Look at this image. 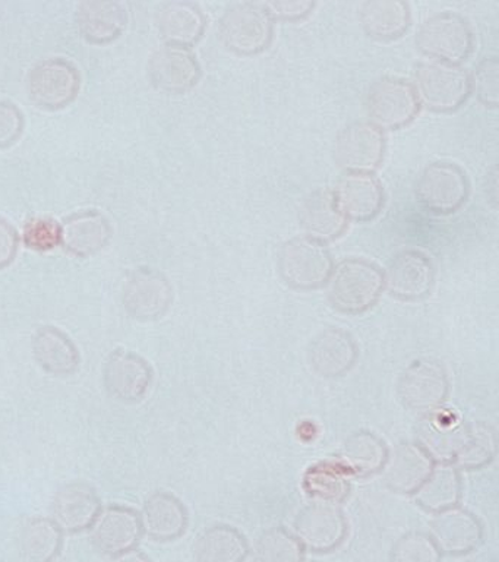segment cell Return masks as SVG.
<instances>
[{"label": "cell", "mask_w": 499, "mask_h": 562, "mask_svg": "<svg viewBox=\"0 0 499 562\" xmlns=\"http://www.w3.org/2000/svg\"><path fill=\"white\" fill-rule=\"evenodd\" d=\"M327 297L337 312L361 315L374 307L384 292V276L378 266L362 258H348L332 268Z\"/></svg>", "instance_id": "obj_1"}, {"label": "cell", "mask_w": 499, "mask_h": 562, "mask_svg": "<svg viewBox=\"0 0 499 562\" xmlns=\"http://www.w3.org/2000/svg\"><path fill=\"white\" fill-rule=\"evenodd\" d=\"M277 268L280 277L288 288L310 292L327 284L334 262L326 245L300 236L282 246Z\"/></svg>", "instance_id": "obj_2"}, {"label": "cell", "mask_w": 499, "mask_h": 562, "mask_svg": "<svg viewBox=\"0 0 499 562\" xmlns=\"http://www.w3.org/2000/svg\"><path fill=\"white\" fill-rule=\"evenodd\" d=\"M218 37L235 55H260L273 43L274 21L262 3H238L218 22Z\"/></svg>", "instance_id": "obj_3"}, {"label": "cell", "mask_w": 499, "mask_h": 562, "mask_svg": "<svg viewBox=\"0 0 499 562\" xmlns=\"http://www.w3.org/2000/svg\"><path fill=\"white\" fill-rule=\"evenodd\" d=\"M416 94L432 112H455L472 94L470 74L460 65L424 61L416 69Z\"/></svg>", "instance_id": "obj_4"}, {"label": "cell", "mask_w": 499, "mask_h": 562, "mask_svg": "<svg viewBox=\"0 0 499 562\" xmlns=\"http://www.w3.org/2000/svg\"><path fill=\"white\" fill-rule=\"evenodd\" d=\"M416 46L433 61L460 65L470 57L475 37L470 24L458 13L441 12L420 25Z\"/></svg>", "instance_id": "obj_5"}, {"label": "cell", "mask_w": 499, "mask_h": 562, "mask_svg": "<svg viewBox=\"0 0 499 562\" xmlns=\"http://www.w3.org/2000/svg\"><path fill=\"white\" fill-rule=\"evenodd\" d=\"M397 394L402 406L415 415H436L450 395L449 373L436 360H415L398 378Z\"/></svg>", "instance_id": "obj_6"}, {"label": "cell", "mask_w": 499, "mask_h": 562, "mask_svg": "<svg viewBox=\"0 0 499 562\" xmlns=\"http://www.w3.org/2000/svg\"><path fill=\"white\" fill-rule=\"evenodd\" d=\"M27 90L36 108L58 112L77 99L81 90L80 69L64 57L38 61L30 70Z\"/></svg>", "instance_id": "obj_7"}, {"label": "cell", "mask_w": 499, "mask_h": 562, "mask_svg": "<svg viewBox=\"0 0 499 562\" xmlns=\"http://www.w3.org/2000/svg\"><path fill=\"white\" fill-rule=\"evenodd\" d=\"M366 110L372 125L378 130H401L418 116L420 101L410 82L385 77L372 83L367 91Z\"/></svg>", "instance_id": "obj_8"}, {"label": "cell", "mask_w": 499, "mask_h": 562, "mask_svg": "<svg viewBox=\"0 0 499 562\" xmlns=\"http://www.w3.org/2000/svg\"><path fill=\"white\" fill-rule=\"evenodd\" d=\"M470 184L462 167L436 161L424 167L416 183V198L429 213L449 215L466 204Z\"/></svg>", "instance_id": "obj_9"}, {"label": "cell", "mask_w": 499, "mask_h": 562, "mask_svg": "<svg viewBox=\"0 0 499 562\" xmlns=\"http://www.w3.org/2000/svg\"><path fill=\"white\" fill-rule=\"evenodd\" d=\"M122 302L131 318L151 323L168 314L173 302V288L163 272L138 267L126 276Z\"/></svg>", "instance_id": "obj_10"}, {"label": "cell", "mask_w": 499, "mask_h": 562, "mask_svg": "<svg viewBox=\"0 0 499 562\" xmlns=\"http://www.w3.org/2000/svg\"><path fill=\"white\" fill-rule=\"evenodd\" d=\"M293 527L302 547L314 553L336 551L349 533L348 520L339 505L321 501L305 505L297 513Z\"/></svg>", "instance_id": "obj_11"}, {"label": "cell", "mask_w": 499, "mask_h": 562, "mask_svg": "<svg viewBox=\"0 0 499 562\" xmlns=\"http://www.w3.org/2000/svg\"><path fill=\"white\" fill-rule=\"evenodd\" d=\"M384 156V132L371 122L353 123L336 138L334 161L345 173L372 175Z\"/></svg>", "instance_id": "obj_12"}, {"label": "cell", "mask_w": 499, "mask_h": 562, "mask_svg": "<svg viewBox=\"0 0 499 562\" xmlns=\"http://www.w3.org/2000/svg\"><path fill=\"white\" fill-rule=\"evenodd\" d=\"M141 517L125 505L102 508L90 527V539L100 555L115 558L137 549L143 539Z\"/></svg>", "instance_id": "obj_13"}, {"label": "cell", "mask_w": 499, "mask_h": 562, "mask_svg": "<svg viewBox=\"0 0 499 562\" xmlns=\"http://www.w3.org/2000/svg\"><path fill=\"white\" fill-rule=\"evenodd\" d=\"M384 290L402 302H418L429 296L435 283V268L420 250H402L383 272Z\"/></svg>", "instance_id": "obj_14"}, {"label": "cell", "mask_w": 499, "mask_h": 562, "mask_svg": "<svg viewBox=\"0 0 499 562\" xmlns=\"http://www.w3.org/2000/svg\"><path fill=\"white\" fill-rule=\"evenodd\" d=\"M147 74L157 90L179 95L199 83L201 66L191 48L165 44L148 59Z\"/></svg>", "instance_id": "obj_15"}, {"label": "cell", "mask_w": 499, "mask_h": 562, "mask_svg": "<svg viewBox=\"0 0 499 562\" xmlns=\"http://www.w3.org/2000/svg\"><path fill=\"white\" fill-rule=\"evenodd\" d=\"M107 394L116 402H141L152 382V368L143 356L128 350H115L106 360L103 371Z\"/></svg>", "instance_id": "obj_16"}, {"label": "cell", "mask_w": 499, "mask_h": 562, "mask_svg": "<svg viewBox=\"0 0 499 562\" xmlns=\"http://www.w3.org/2000/svg\"><path fill=\"white\" fill-rule=\"evenodd\" d=\"M484 525L466 508L454 507L435 514L431 521V538L441 553L464 557L484 542Z\"/></svg>", "instance_id": "obj_17"}, {"label": "cell", "mask_w": 499, "mask_h": 562, "mask_svg": "<svg viewBox=\"0 0 499 562\" xmlns=\"http://www.w3.org/2000/svg\"><path fill=\"white\" fill-rule=\"evenodd\" d=\"M112 235L111 222L99 210L78 211L60 224V245L77 258L94 257L106 248Z\"/></svg>", "instance_id": "obj_18"}, {"label": "cell", "mask_w": 499, "mask_h": 562, "mask_svg": "<svg viewBox=\"0 0 499 562\" xmlns=\"http://www.w3.org/2000/svg\"><path fill=\"white\" fill-rule=\"evenodd\" d=\"M432 457L418 442L398 443L388 451L383 469L385 485L389 491L400 495H415L432 472Z\"/></svg>", "instance_id": "obj_19"}, {"label": "cell", "mask_w": 499, "mask_h": 562, "mask_svg": "<svg viewBox=\"0 0 499 562\" xmlns=\"http://www.w3.org/2000/svg\"><path fill=\"white\" fill-rule=\"evenodd\" d=\"M102 501L98 491L86 482H71L56 492L52 513L60 530L68 533H81L90 530L95 518L102 512Z\"/></svg>", "instance_id": "obj_20"}, {"label": "cell", "mask_w": 499, "mask_h": 562, "mask_svg": "<svg viewBox=\"0 0 499 562\" xmlns=\"http://www.w3.org/2000/svg\"><path fill=\"white\" fill-rule=\"evenodd\" d=\"M77 25L82 37L95 46L116 42L129 24L125 3L115 0H86L78 3Z\"/></svg>", "instance_id": "obj_21"}, {"label": "cell", "mask_w": 499, "mask_h": 562, "mask_svg": "<svg viewBox=\"0 0 499 562\" xmlns=\"http://www.w3.org/2000/svg\"><path fill=\"white\" fill-rule=\"evenodd\" d=\"M359 349L354 338L340 328H326L309 346V363L322 378L345 375L356 363Z\"/></svg>", "instance_id": "obj_22"}, {"label": "cell", "mask_w": 499, "mask_h": 562, "mask_svg": "<svg viewBox=\"0 0 499 562\" xmlns=\"http://www.w3.org/2000/svg\"><path fill=\"white\" fill-rule=\"evenodd\" d=\"M332 193L344 217L353 222H371L383 211L384 188L374 175L348 173Z\"/></svg>", "instance_id": "obj_23"}, {"label": "cell", "mask_w": 499, "mask_h": 562, "mask_svg": "<svg viewBox=\"0 0 499 562\" xmlns=\"http://www.w3.org/2000/svg\"><path fill=\"white\" fill-rule=\"evenodd\" d=\"M144 533L155 542H173L185 535L190 516L182 501L170 494L159 491L148 496L141 513Z\"/></svg>", "instance_id": "obj_24"}, {"label": "cell", "mask_w": 499, "mask_h": 562, "mask_svg": "<svg viewBox=\"0 0 499 562\" xmlns=\"http://www.w3.org/2000/svg\"><path fill=\"white\" fill-rule=\"evenodd\" d=\"M299 222L306 237L326 245L343 235L349 220L337 204L334 193L319 189L300 205Z\"/></svg>", "instance_id": "obj_25"}, {"label": "cell", "mask_w": 499, "mask_h": 562, "mask_svg": "<svg viewBox=\"0 0 499 562\" xmlns=\"http://www.w3.org/2000/svg\"><path fill=\"white\" fill-rule=\"evenodd\" d=\"M157 29L169 46L191 48L203 38L207 18L195 3L178 0L160 8Z\"/></svg>", "instance_id": "obj_26"}, {"label": "cell", "mask_w": 499, "mask_h": 562, "mask_svg": "<svg viewBox=\"0 0 499 562\" xmlns=\"http://www.w3.org/2000/svg\"><path fill=\"white\" fill-rule=\"evenodd\" d=\"M497 430L486 422L462 424L455 435L451 463L463 470H480L497 457Z\"/></svg>", "instance_id": "obj_27"}, {"label": "cell", "mask_w": 499, "mask_h": 562, "mask_svg": "<svg viewBox=\"0 0 499 562\" xmlns=\"http://www.w3.org/2000/svg\"><path fill=\"white\" fill-rule=\"evenodd\" d=\"M33 355L42 369L55 376L72 375L81 363L76 342L54 325L38 328L34 333Z\"/></svg>", "instance_id": "obj_28"}, {"label": "cell", "mask_w": 499, "mask_h": 562, "mask_svg": "<svg viewBox=\"0 0 499 562\" xmlns=\"http://www.w3.org/2000/svg\"><path fill=\"white\" fill-rule=\"evenodd\" d=\"M359 22L371 38L393 42L409 31V4L400 0H367L359 8Z\"/></svg>", "instance_id": "obj_29"}, {"label": "cell", "mask_w": 499, "mask_h": 562, "mask_svg": "<svg viewBox=\"0 0 499 562\" xmlns=\"http://www.w3.org/2000/svg\"><path fill=\"white\" fill-rule=\"evenodd\" d=\"M463 482L453 463H435L427 481L415 492L416 504L427 513L435 514L458 507Z\"/></svg>", "instance_id": "obj_30"}, {"label": "cell", "mask_w": 499, "mask_h": 562, "mask_svg": "<svg viewBox=\"0 0 499 562\" xmlns=\"http://www.w3.org/2000/svg\"><path fill=\"white\" fill-rule=\"evenodd\" d=\"M387 443L370 430H358L341 447L340 463L352 476L371 477L383 472L388 457Z\"/></svg>", "instance_id": "obj_31"}, {"label": "cell", "mask_w": 499, "mask_h": 562, "mask_svg": "<svg viewBox=\"0 0 499 562\" xmlns=\"http://www.w3.org/2000/svg\"><path fill=\"white\" fill-rule=\"evenodd\" d=\"M249 551L247 538L229 525L208 527L194 544L196 562H245Z\"/></svg>", "instance_id": "obj_32"}, {"label": "cell", "mask_w": 499, "mask_h": 562, "mask_svg": "<svg viewBox=\"0 0 499 562\" xmlns=\"http://www.w3.org/2000/svg\"><path fill=\"white\" fill-rule=\"evenodd\" d=\"M352 474L343 468V464L334 461L310 465L304 476V490L315 501L339 505L344 503L352 490L350 482Z\"/></svg>", "instance_id": "obj_33"}, {"label": "cell", "mask_w": 499, "mask_h": 562, "mask_svg": "<svg viewBox=\"0 0 499 562\" xmlns=\"http://www.w3.org/2000/svg\"><path fill=\"white\" fill-rule=\"evenodd\" d=\"M63 544L64 531L52 518H32L21 536V549L29 562H54Z\"/></svg>", "instance_id": "obj_34"}, {"label": "cell", "mask_w": 499, "mask_h": 562, "mask_svg": "<svg viewBox=\"0 0 499 562\" xmlns=\"http://www.w3.org/2000/svg\"><path fill=\"white\" fill-rule=\"evenodd\" d=\"M252 562H305V549L291 531L273 527L258 538Z\"/></svg>", "instance_id": "obj_35"}, {"label": "cell", "mask_w": 499, "mask_h": 562, "mask_svg": "<svg viewBox=\"0 0 499 562\" xmlns=\"http://www.w3.org/2000/svg\"><path fill=\"white\" fill-rule=\"evenodd\" d=\"M441 558L440 548L423 531L402 535L392 549V562H441Z\"/></svg>", "instance_id": "obj_36"}, {"label": "cell", "mask_w": 499, "mask_h": 562, "mask_svg": "<svg viewBox=\"0 0 499 562\" xmlns=\"http://www.w3.org/2000/svg\"><path fill=\"white\" fill-rule=\"evenodd\" d=\"M24 245L36 252H49L60 246V224L55 218L36 217L25 223Z\"/></svg>", "instance_id": "obj_37"}, {"label": "cell", "mask_w": 499, "mask_h": 562, "mask_svg": "<svg viewBox=\"0 0 499 562\" xmlns=\"http://www.w3.org/2000/svg\"><path fill=\"white\" fill-rule=\"evenodd\" d=\"M472 92L486 108H497L499 99V65L495 57L481 60L470 77Z\"/></svg>", "instance_id": "obj_38"}, {"label": "cell", "mask_w": 499, "mask_h": 562, "mask_svg": "<svg viewBox=\"0 0 499 562\" xmlns=\"http://www.w3.org/2000/svg\"><path fill=\"white\" fill-rule=\"evenodd\" d=\"M24 127L25 117L19 105L0 100V151L19 143Z\"/></svg>", "instance_id": "obj_39"}, {"label": "cell", "mask_w": 499, "mask_h": 562, "mask_svg": "<svg viewBox=\"0 0 499 562\" xmlns=\"http://www.w3.org/2000/svg\"><path fill=\"white\" fill-rule=\"evenodd\" d=\"M273 21H302L313 13L315 3L308 0H274V2L262 3Z\"/></svg>", "instance_id": "obj_40"}, {"label": "cell", "mask_w": 499, "mask_h": 562, "mask_svg": "<svg viewBox=\"0 0 499 562\" xmlns=\"http://www.w3.org/2000/svg\"><path fill=\"white\" fill-rule=\"evenodd\" d=\"M19 248V232L5 217L0 215V270L14 262Z\"/></svg>", "instance_id": "obj_41"}, {"label": "cell", "mask_w": 499, "mask_h": 562, "mask_svg": "<svg viewBox=\"0 0 499 562\" xmlns=\"http://www.w3.org/2000/svg\"><path fill=\"white\" fill-rule=\"evenodd\" d=\"M111 562H152L151 558L138 549L122 553L120 557L112 558Z\"/></svg>", "instance_id": "obj_42"}]
</instances>
